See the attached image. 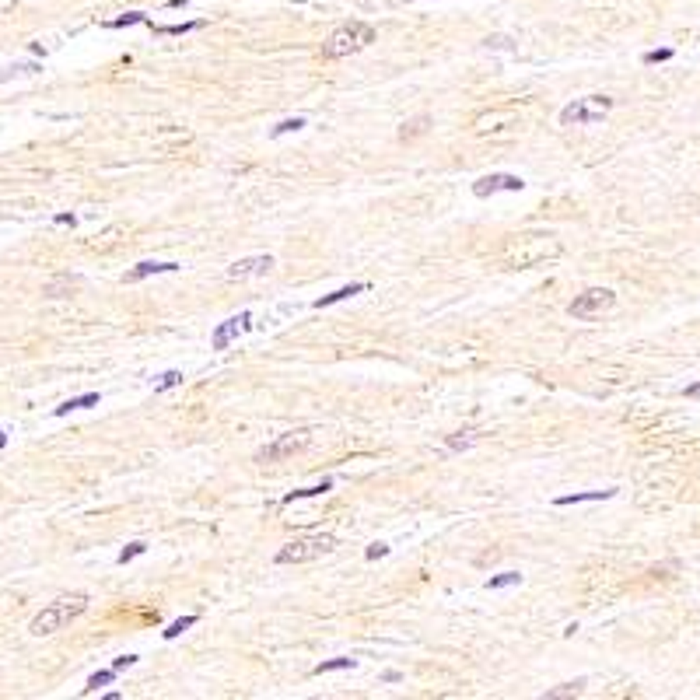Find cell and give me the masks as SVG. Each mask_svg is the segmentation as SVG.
Here are the masks:
<instances>
[{"mask_svg": "<svg viewBox=\"0 0 700 700\" xmlns=\"http://www.w3.org/2000/svg\"><path fill=\"white\" fill-rule=\"evenodd\" d=\"M673 56H676V53H673L669 46H665V49H648V53H644V63H665V60H673Z\"/></svg>", "mask_w": 700, "mask_h": 700, "instance_id": "28", "label": "cell"}, {"mask_svg": "<svg viewBox=\"0 0 700 700\" xmlns=\"http://www.w3.org/2000/svg\"><path fill=\"white\" fill-rule=\"evenodd\" d=\"M85 609H88V596H81V592H74V596H63V599L49 602L42 613H35V620L28 623V634H35V637L56 634V630H63L70 620H78Z\"/></svg>", "mask_w": 700, "mask_h": 700, "instance_id": "1", "label": "cell"}, {"mask_svg": "<svg viewBox=\"0 0 700 700\" xmlns=\"http://www.w3.org/2000/svg\"><path fill=\"white\" fill-rule=\"evenodd\" d=\"M197 623V616H183V620H176V623H168V630H165V641H176L183 630H190Z\"/></svg>", "mask_w": 700, "mask_h": 700, "instance_id": "26", "label": "cell"}, {"mask_svg": "<svg viewBox=\"0 0 700 700\" xmlns=\"http://www.w3.org/2000/svg\"><path fill=\"white\" fill-rule=\"evenodd\" d=\"M81 284V277H70V274H60L46 284V298H70V291Z\"/></svg>", "mask_w": 700, "mask_h": 700, "instance_id": "12", "label": "cell"}, {"mask_svg": "<svg viewBox=\"0 0 700 700\" xmlns=\"http://www.w3.org/2000/svg\"><path fill=\"white\" fill-rule=\"evenodd\" d=\"M130 665H137V655H119V658H112V669H116V673H123V669H130Z\"/></svg>", "mask_w": 700, "mask_h": 700, "instance_id": "30", "label": "cell"}, {"mask_svg": "<svg viewBox=\"0 0 700 700\" xmlns=\"http://www.w3.org/2000/svg\"><path fill=\"white\" fill-rule=\"evenodd\" d=\"M88 406H99V393H88V396H78V400H67L63 406H56L53 413L56 417H67L70 410H88Z\"/></svg>", "mask_w": 700, "mask_h": 700, "instance_id": "17", "label": "cell"}, {"mask_svg": "<svg viewBox=\"0 0 700 700\" xmlns=\"http://www.w3.org/2000/svg\"><path fill=\"white\" fill-rule=\"evenodd\" d=\"M477 441H480V434H477V431H459V434H448V441H445V445H448L452 452H466V448H473Z\"/></svg>", "mask_w": 700, "mask_h": 700, "instance_id": "19", "label": "cell"}, {"mask_svg": "<svg viewBox=\"0 0 700 700\" xmlns=\"http://www.w3.org/2000/svg\"><path fill=\"white\" fill-rule=\"evenodd\" d=\"M616 494V491H582V494H564V498H557L553 504L557 508H567V504H592V501H609Z\"/></svg>", "mask_w": 700, "mask_h": 700, "instance_id": "13", "label": "cell"}, {"mask_svg": "<svg viewBox=\"0 0 700 700\" xmlns=\"http://www.w3.org/2000/svg\"><path fill=\"white\" fill-rule=\"evenodd\" d=\"M382 680H386V683H400L403 676H400V673H396V669H389V673H386V676H382Z\"/></svg>", "mask_w": 700, "mask_h": 700, "instance_id": "34", "label": "cell"}, {"mask_svg": "<svg viewBox=\"0 0 700 700\" xmlns=\"http://www.w3.org/2000/svg\"><path fill=\"white\" fill-rule=\"evenodd\" d=\"M511 585H522V575H518V571H501V575H494V578L487 582V589H491V592H498V589H511Z\"/></svg>", "mask_w": 700, "mask_h": 700, "instance_id": "21", "label": "cell"}, {"mask_svg": "<svg viewBox=\"0 0 700 700\" xmlns=\"http://www.w3.org/2000/svg\"><path fill=\"white\" fill-rule=\"evenodd\" d=\"M386 553H389V546H386V543H372L364 557H368V560H379V557H386Z\"/></svg>", "mask_w": 700, "mask_h": 700, "instance_id": "31", "label": "cell"}, {"mask_svg": "<svg viewBox=\"0 0 700 700\" xmlns=\"http://www.w3.org/2000/svg\"><path fill=\"white\" fill-rule=\"evenodd\" d=\"M368 291V284H347V288H336L333 295H322V298L315 301V308H329V305H336V301H347L354 298V295H364Z\"/></svg>", "mask_w": 700, "mask_h": 700, "instance_id": "14", "label": "cell"}, {"mask_svg": "<svg viewBox=\"0 0 700 700\" xmlns=\"http://www.w3.org/2000/svg\"><path fill=\"white\" fill-rule=\"evenodd\" d=\"M151 25V21H147ZM207 21H183V25H151L158 35H186V32H197V28H203Z\"/></svg>", "mask_w": 700, "mask_h": 700, "instance_id": "20", "label": "cell"}, {"mask_svg": "<svg viewBox=\"0 0 700 700\" xmlns=\"http://www.w3.org/2000/svg\"><path fill=\"white\" fill-rule=\"evenodd\" d=\"M578 694H585V680H575V683H560V687L546 690V694H543V700H564V697H578Z\"/></svg>", "mask_w": 700, "mask_h": 700, "instance_id": "15", "label": "cell"}, {"mask_svg": "<svg viewBox=\"0 0 700 700\" xmlns=\"http://www.w3.org/2000/svg\"><path fill=\"white\" fill-rule=\"evenodd\" d=\"M613 109V99L609 95H589V99H578L571 105L560 109V126H596L606 119V112Z\"/></svg>", "mask_w": 700, "mask_h": 700, "instance_id": "4", "label": "cell"}, {"mask_svg": "<svg viewBox=\"0 0 700 700\" xmlns=\"http://www.w3.org/2000/svg\"><path fill=\"white\" fill-rule=\"evenodd\" d=\"M326 491H333V480H322V484H315V487L291 491V494H284V504H295V501H305V498H319V494H326Z\"/></svg>", "mask_w": 700, "mask_h": 700, "instance_id": "16", "label": "cell"}, {"mask_svg": "<svg viewBox=\"0 0 700 700\" xmlns=\"http://www.w3.org/2000/svg\"><path fill=\"white\" fill-rule=\"evenodd\" d=\"M245 326H249V312L224 319V322L214 329V336H210V347H214V350H228V347H231V340L238 336V329H245Z\"/></svg>", "mask_w": 700, "mask_h": 700, "instance_id": "9", "label": "cell"}, {"mask_svg": "<svg viewBox=\"0 0 700 700\" xmlns=\"http://www.w3.org/2000/svg\"><path fill=\"white\" fill-rule=\"evenodd\" d=\"M274 270V256L270 252H259V256H245V259H235L228 266V281H252V277H263Z\"/></svg>", "mask_w": 700, "mask_h": 700, "instance_id": "8", "label": "cell"}, {"mask_svg": "<svg viewBox=\"0 0 700 700\" xmlns=\"http://www.w3.org/2000/svg\"><path fill=\"white\" fill-rule=\"evenodd\" d=\"M112 680H116V669H102V673H95V676L88 680V687H85V697L99 694V687H109Z\"/></svg>", "mask_w": 700, "mask_h": 700, "instance_id": "23", "label": "cell"}, {"mask_svg": "<svg viewBox=\"0 0 700 700\" xmlns=\"http://www.w3.org/2000/svg\"><path fill=\"white\" fill-rule=\"evenodd\" d=\"M305 116H295V119H284V123H277L274 130H270V137L277 140V137H284V133H298V130H305Z\"/></svg>", "mask_w": 700, "mask_h": 700, "instance_id": "22", "label": "cell"}, {"mask_svg": "<svg viewBox=\"0 0 700 700\" xmlns=\"http://www.w3.org/2000/svg\"><path fill=\"white\" fill-rule=\"evenodd\" d=\"M372 42H375V28H372L368 21H347V25H340L336 32L326 35L322 56H326V60H343V56H350V53L368 49Z\"/></svg>", "mask_w": 700, "mask_h": 700, "instance_id": "2", "label": "cell"}, {"mask_svg": "<svg viewBox=\"0 0 700 700\" xmlns=\"http://www.w3.org/2000/svg\"><path fill=\"white\" fill-rule=\"evenodd\" d=\"M179 270V263H161V259H144V263H137L123 281L126 284H140V281H147V277H158V274H176Z\"/></svg>", "mask_w": 700, "mask_h": 700, "instance_id": "10", "label": "cell"}, {"mask_svg": "<svg viewBox=\"0 0 700 700\" xmlns=\"http://www.w3.org/2000/svg\"><path fill=\"white\" fill-rule=\"evenodd\" d=\"M312 445V431L308 427H301V431H288V434H277L270 445H263L259 452H256V462L259 466H266V462H281V459H288V455H298Z\"/></svg>", "mask_w": 700, "mask_h": 700, "instance_id": "5", "label": "cell"}, {"mask_svg": "<svg viewBox=\"0 0 700 700\" xmlns=\"http://www.w3.org/2000/svg\"><path fill=\"white\" fill-rule=\"evenodd\" d=\"M130 25H147V14L126 11V14H119V18H112V21H102V28H130Z\"/></svg>", "mask_w": 700, "mask_h": 700, "instance_id": "18", "label": "cell"}, {"mask_svg": "<svg viewBox=\"0 0 700 700\" xmlns=\"http://www.w3.org/2000/svg\"><path fill=\"white\" fill-rule=\"evenodd\" d=\"M518 190H525V183H522L518 176H511V172L480 176V179L473 183V197H480V200H487V197H494V193H518Z\"/></svg>", "mask_w": 700, "mask_h": 700, "instance_id": "7", "label": "cell"}, {"mask_svg": "<svg viewBox=\"0 0 700 700\" xmlns=\"http://www.w3.org/2000/svg\"><path fill=\"white\" fill-rule=\"evenodd\" d=\"M32 74H42V63H39V60L7 63V67H0V85H7V81H14V78H32Z\"/></svg>", "mask_w": 700, "mask_h": 700, "instance_id": "11", "label": "cell"}, {"mask_svg": "<svg viewBox=\"0 0 700 700\" xmlns=\"http://www.w3.org/2000/svg\"><path fill=\"white\" fill-rule=\"evenodd\" d=\"M511 49V39H504V35H494V39H487V49Z\"/></svg>", "mask_w": 700, "mask_h": 700, "instance_id": "32", "label": "cell"}, {"mask_svg": "<svg viewBox=\"0 0 700 700\" xmlns=\"http://www.w3.org/2000/svg\"><path fill=\"white\" fill-rule=\"evenodd\" d=\"M56 224H70V228H74L78 217H74V214H56Z\"/></svg>", "mask_w": 700, "mask_h": 700, "instance_id": "33", "label": "cell"}, {"mask_svg": "<svg viewBox=\"0 0 700 700\" xmlns=\"http://www.w3.org/2000/svg\"><path fill=\"white\" fill-rule=\"evenodd\" d=\"M424 130H427V116H420V119H413L410 126H403L400 140H410V137H417V133H424Z\"/></svg>", "mask_w": 700, "mask_h": 700, "instance_id": "27", "label": "cell"}, {"mask_svg": "<svg viewBox=\"0 0 700 700\" xmlns=\"http://www.w3.org/2000/svg\"><path fill=\"white\" fill-rule=\"evenodd\" d=\"M683 396H700V382H694V386H687V389H683Z\"/></svg>", "mask_w": 700, "mask_h": 700, "instance_id": "35", "label": "cell"}, {"mask_svg": "<svg viewBox=\"0 0 700 700\" xmlns=\"http://www.w3.org/2000/svg\"><path fill=\"white\" fill-rule=\"evenodd\" d=\"M176 386H183V372H165L154 382V393H165V389H176Z\"/></svg>", "mask_w": 700, "mask_h": 700, "instance_id": "25", "label": "cell"}, {"mask_svg": "<svg viewBox=\"0 0 700 700\" xmlns=\"http://www.w3.org/2000/svg\"><path fill=\"white\" fill-rule=\"evenodd\" d=\"M144 550H147V543H130V546H126V550H123L116 560H119V564H130V560H133V557H140Z\"/></svg>", "mask_w": 700, "mask_h": 700, "instance_id": "29", "label": "cell"}, {"mask_svg": "<svg viewBox=\"0 0 700 700\" xmlns=\"http://www.w3.org/2000/svg\"><path fill=\"white\" fill-rule=\"evenodd\" d=\"M4 445H7V434H4V431H0V448H4Z\"/></svg>", "mask_w": 700, "mask_h": 700, "instance_id": "36", "label": "cell"}, {"mask_svg": "<svg viewBox=\"0 0 700 700\" xmlns=\"http://www.w3.org/2000/svg\"><path fill=\"white\" fill-rule=\"evenodd\" d=\"M333 550H336V536L315 532V536H301V539H291L288 546H281L274 560L277 564H308V560H319Z\"/></svg>", "mask_w": 700, "mask_h": 700, "instance_id": "3", "label": "cell"}, {"mask_svg": "<svg viewBox=\"0 0 700 700\" xmlns=\"http://www.w3.org/2000/svg\"><path fill=\"white\" fill-rule=\"evenodd\" d=\"M357 665V658H329V662H319L315 665V676H322V673H340V669H354Z\"/></svg>", "mask_w": 700, "mask_h": 700, "instance_id": "24", "label": "cell"}, {"mask_svg": "<svg viewBox=\"0 0 700 700\" xmlns=\"http://www.w3.org/2000/svg\"><path fill=\"white\" fill-rule=\"evenodd\" d=\"M613 305H616V295L609 288H589V291L575 295V301L567 305V315H575V319H596L602 312H609Z\"/></svg>", "mask_w": 700, "mask_h": 700, "instance_id": "6", "label": "cell"}]
</instances>
